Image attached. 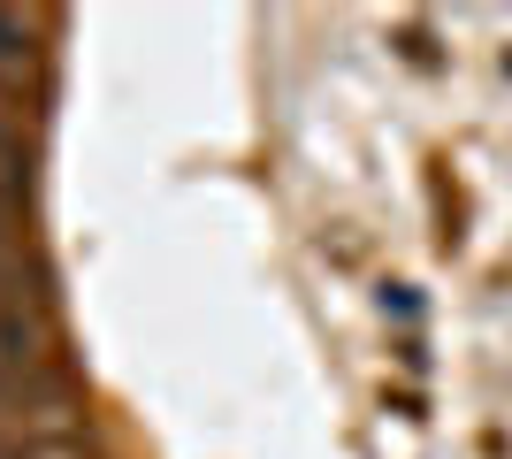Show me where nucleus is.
Returning a JSON list of instances; mask_svg holds the SVG:
<instances>
[{"label": "nucleus", "mask_w": 512, "mask_h": 459, "mask_svg": "<svg viewBox=\"0 0 512 459\" xmlns=\"http://www.w3.org/2000/svg\"><path fill=\"white\" fill-rule=\"evenodd\" d=\"M39 62V16L0 8V85H23V69Z\"/></svg>", "instance_id": "f257e3e1"}]
</instances>
